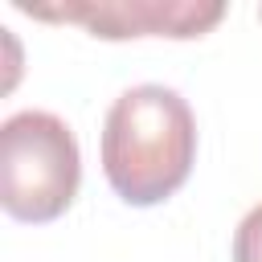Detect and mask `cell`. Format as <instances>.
Listing matches in <instances>:
<instances>
[{
	"label": "cell",
	"instance_id": "cell-1",
	"mask_svg": "<svg viewBox=\"0 0 262 262\" xmlns=\"http://www.w3.org/2000/svg\"><path fill=\"white\" fill-rule=\"evenodd\" d=\"M196 119L188 102L156 82L123 90L102 123V172L127 205L168 201L192 172Z\"/></svg>",
	"mask_w": 262,
	"mask_h": 262
},
{
	"label": "cell",
	"instance_id": "cell-2",
	"mask_svg": "<svg viewBox=\"0 0 262 262\" xmlns=\"http://www.w3.org/2000/svg\"><path fill=\"white\" fill-rule=\"evenodd\" d=\"M82 180L74 131L49 111H16L0 127V205L8 217L45 225L70 209Z\"/></svg>",
	"mask_w": 262,
	"mask_h": 262
},
{
	"label": "cell",
	"instance_id": "cell-3",
	"mask_svg": "<svg viewBox=\"0 0 262 262\" xmlns=\"http://www.w3.org/2000/svg\"><path fill=\"white\" fill-rule=\"evenodd\" d=\"M20 12L37 20H70L90 29L102 41L127 37H201L221 16L225 4L217 0H74V4H29L16 0Z\"/></svg>",
	"mask_w": 262,
	"mask_h": 262
},
{
	"label": "cell",
	"instance_id": "cell-4",
	"mask_svg": "<svg viewBox=\"0 0 262 262\" xmlns=\"http://www.w3.org/2000/svg\"><path fill=\"white\" fill-rule=\"evenodd\" d=\"M233 262H262V205H254L233 233Z\"/></svg>",
	"mask_w": 262,
	"mask_h": 262
}]
</instances>
